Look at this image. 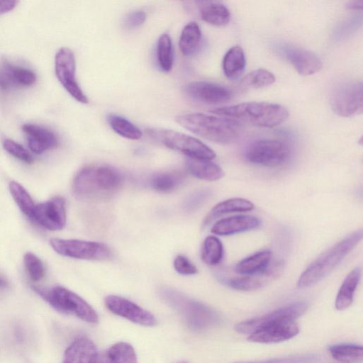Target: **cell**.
<instances>
[{"mask_svg": "<svg viewBox=\"0 0 363 363\" xmlns=\"http://www.w3.org/2000/svg\"><path fill=\"white\" fill-rule=\"evenodd\" d=\"M123 182V177L117 169L106 165H89L75 174L72 190L79 200L105 201L118 193Z\"/></svg>", "mask_w": 363, "mask_h": 363, "instance_id": "1", "label": "cell"}, {"mask_svg": "<svg viewBox=\"0 0 363 363\" xmlns=\"http://www.w3.org/2000/svg\"><path fill=\"white\" fill-rule=\"evenodd\" d=\"M218 116L242 121L255 126L274 128L284 123L289 116L281 105L268 102H245L215 108L210 111Z\"/></svg>", "mask_w": 363, "mask_h": 363, "instance_id": "2", "label": "cell"}, {"mask_svg": "<svg viewBox=\"0 0 363 363\" xmlns=\"http://www.w3.org/2000/svg\"><path fill=\"white\" fill-rule=\"evenodd\" d=\"M175 121L195 135L220 144L232 143L240 133L238 122L220 116L190 113L177 116Z\"/></svg>", "mask_w": 363, "mask_h": 363, "instance_id": "3", "label": "cell"}, {"mask_svg": "<svg viewBox=\"0 0 363 363\" xmlns=\"http://www.w3.org/2000/svg\"><path fill=\"white\" fill-rule=\"evenodd\" d=\"M362 237V230H356L323 252L301 274L298 287H309L326 277L360 242Z\"/></svg>", "mask_w": 363, "mask_h": 363, "instance_id": "4", "label": "cell"}, {"mask_svg": "<svg viewBox=\"0 0 363 363\" xmlns=\"http://www.w3.org/2000/svg\"><path fill=\"white\" fill-rule=\"evenodd\" d=\"M162 298L184 318L188 325L196 330L209 328L220 321L219 315L204 304L191 299L169 288L160 291Z\"/></svg>", "mask_w": 363, "mask_h": 363, "instance_id": "5", "label": "cell"}, {"mask_svg": "<svg viewBox=\"0 0 363 363\" xmlns=\"http://www.w3.org/2000/svg\"><path fill=\"white\" fill-rule=\"evenodd\" d=\"M33 289L56 311L74 315L92 324L99 321L95 310L81 296L61 286L50 289L33 286Z\"/></svg>", "mask_w": 363, "mask_h": 363, "instance_id": "6", "label": "cell"}, {"mask_svg": "<svg viewBox=\"0 0 363 363\" xmlns=\"http://www.w3.org/2000/svg\"><path fill=\"white\" fill-rule=\"evenodd\" d=\"M148 135L167 147L180 152L189 158L210 160L216 157V152L199 139L173 130L150 128Z\"/></svg>", "mask_w": 363, "mask_h": 363, "instance_id": "7", "label": "cell"}, {"mask_svg": "<svg viewBox=\"0 0 363 363\" xmlns=\"http://www.w3.org/2000/svg\"><path fill=\"white\" fill-rule=\"evenodd\" d=\"M50 244L57 254L74 259L104 261L113 256L108 246L99 242L52 238Z\"/></svg>", "mask_w": 363, "mask_h": 363, "instance_id": "8", "label": "cell"}, {"mask_svg": "<svg viewBox=\"0 0 363 363\" xmlns=\"http://www.w3.org/2000/svg\"><path fill=\"white\" fill-rule=\"evenodd\" d=\"M330 103L333 111L342 117L361 114L363 109V85L361 81H349L337 85L332 91Z\"/></svg>", "mask_w": 363, "mask_h": 363, "instance_id": "9", "label": "cell"}, {"mask_svg": "<svg viewBox=\"0 0 363 363\" xmlns=\"http://www.w3.org/2000/svg\"><path fill=\"white\" fill-rule=\"evenodd\" d=\"M290 148L283 141L262 139L252 143L246 150L245 157L251 163L274 167L286 162Z\"/></svg>", "mask_w": 363, "mask_h": 363, "instance_id": "10", "label": "cell"}, {"mask_svg": "<svg viewBox=\"0 0 363 363\" xmlns=\"http://www.w3.org/2000/svg\"><path fill=\"white\" fill-rule=\"evenodd\" d=\"M56 77L64 89L81 104H88L89 99L81 89L76 78V60L72 50L62 47L55 57Z\"/></svg>", "mask_w": 363, "mask_h": 363, "instance_id": "11", "label": "cell"}, {"mask_svg": "<svg viewBox=\"0 0 363 363\" xmlns=\"http://www.w3.org/2000/svg\"><path fill=\"white\" fill-rule=\"evenodd\" d=\"M307 310V304L303 301L294 302L281 306L268 313L238 323L235 330L241 334H251L269 325L294 320Z\"/></svg>", "mask_w": 363, "mask_h": 363, "instance_id": "12", "label": "cell"}, {"mask_svg": "<svg viewBox=\"0 0 363 363\" xmlns=\"http://www.w3.org/2000/svg\"><path fill=\"white\" fill-rule=\"evenodd\" d=\"M65 200L60 196L36 204L32 219L49 230H59L66 225Z\"/></svg>", "mask_w": 363, "mask_h": 363, "instance_id": "13", "label": "cell"}, {"mask_svg": "<svg viewBox=\"0 0 363 363\" xmlns=\"http://www.w3.org/2000/svg\"><path fill=\"white\" fill-rule=\"evenodd\" d=\"M104 302L106 308L113 313L133 323L148 327L157 324V320L151 313L127 298L109 295L105 298Z\"/></svg>", "mask_w": 363, "mask_h": 363, "instance_id": "14", "label": "cell"}, {"mask_svg": "<svg viewBox=\"0 0 363 363\" xmlns=\"http://www.w3.org/2000/svg\"><path fill=\"white\" fill-rule=\"evenodd\" d=\"M186 94L191 99L208 104H219L229 101L231 92L226 87L206 81H195L184 88Z\"/></svg>", "mask_w": 363, "mask_h": 363, "instance_id": "15", "label": "cell"}, {"mask_svg": "<svg viewBox=\"0 0 363 363\" xmlns=\"http://www.w3.org/2000/svg\"><path fill=\"white\" fill-rule=\"evenodd\" d=\"M283 270V263L277 262L270 264L262 272L252 275H246L225 280L230 287L239 291H253L262 288L277 279Z\"/></svg>", "mask_w": 363, "mask_h": 363, "instance_id": "16", "label": "cell"}, {"mask_svg": "<svg viewBox=\"0 0 363 363\" xmlns=\"http://www.w3.org/2000/svg\"><path fill=\"white\" fill-rule=\"evenodd\" d=\"M298 331L294 320L284 321L263 327L251 333L247 340L257 343H277L295 337Z\"/></svg>", "mask_w": 363, "mask_h": 363, "instance_id": "17", "label": "cell"}, {"mask_svg": "<svg viewBox=\"0 0 363 363\" xmlns=\"http://www.w3.org/2000/svg\"><path fill=\"white\" fill-rule=\"evenodd\" d=\"M281 50L285 57L301 75L314 74L322 68L321 60L310 50L294 46H285Z\"/></svg>", "mask_w": 363, "mask_h": 363, "instance_id": "18", "label": "cell"}, {"mask_svg": "<svg viewBox=\"0 0 363 363\" xmlns=\"http://www.w3.org/2000/svg\"><path fill=\"white\" fill-rule=\"evenodd\" d=\"M35 80V74L28 68L13 65L6 61L0 63V88L2 90L28 86Z\"/></svg>", "mask_w": 363, "mask_h": 363, "instance_id": "19", "label": "cell"}, {"mask_svg": "<svg viewBox=\"0 0 363 363\" xmlns=\"http://www.w3.org/2000/svg\"><path fill=\"white\" fill-rule=\"evenodd\" d=\"M30 150L35 154L55 148L58 145L56 135L50 130L36 124L26 123L22 127Z\"/></svg>", "mask_w": 363, "mask_h": 363, "instance_id": "20", "label": "cell"}, {"mask_svg": "<svg viewBox=\"0 0 363 363\" xmlns=\"http://www.w3.org/2000/svg\"><path fill=\"white\" fill-rule=\"evenodd\" d=\"M260 224L259 219L255 216L239 215L218 220L211 231L218 235H230L255 229Z\"/></svg>", "mask_w": 363, "mask_h": 363, "instance_id": "21", "label": "cell"}, {"mask_svg": "<svg viewBox=\"0 0 363 363\" xmlns=\"http://www.w3.org/2000/svg\"><path fill=\"white\" fill-rule=\"evenodd\" d=\"M97 356L94 343L89 338L79 337L65 350L62 363H96Z\"/></svg>", "mask_w": 363, "mask_h": 363, "instance_id": "22", "label": "cell"}, {"mask_svg": "<svg viewBox=\"0 0 363 363\" xmlns=\"http://www.w3.org/2000/svg\"><path fill=\"white\" fill-rule=\"evenodd\" d=\"M201 18L206 23L223 26L228 23L230 13L225 5L216 1H196Z\"/></svg>", "mask_w": 363, "mask_h": 363, "instance_id": "23", "label": "cell"}, {"mask_svg": "<svg viewBox=\"0 0 363 363\" xmlns=\"http://www.w3.org/2000/svg\"><path fill=\"white\" fill-rule=\"evenodd\" d=\"M96 363H137V356L132 345L119 342L98 353Z\"/></svg>", "mask_w": 363, "mask_h": 363, "instance_id": "24", "label": "cell"}, {"mask_svg": "<svg viewBox=\"0 0 363 363\" xmlns=\"http://www.w3.org/2000/svg\"><path fill=\"white\" fill-rule=\"evenodd\" d=\"M255 208L254 204L242 198H232L215 205L208 212L203 220V225H207L216 218L230 213L247 212Z\"/></svg>", "mask_w": 363, "mask_h": 363, "instance_id": "25", "label": "cell"}, {"mask_svg": "<svg viewBox=\"0 0 363 363\" xmlns=\"http://www.w3.org/2000/svg\"><path fill=\"white\" fill-rule=\"evenodd\" d=\"M186 166L193 176L205 181H216L223 178L225 174L224 171L219 165L210 160L188 157Z\"/></svg>", "mask_w": 363, "mask_h": 363, "instance_id": "26", "label": "cell"}, {"mask_svg": "<svg viewBox=\"0 0 363 363\" xmlns=\"http://www.w3.org/2000/svg\"><path fill=\"white\" fill-rule=\"evenodd\" d=\"M272 252L264 250L257 252L238 262L235 271L240 275H252L264 270L271 264Z\"/></svg>", "mask_w": 363, "mask_h": 363, "instance_id": "27", "label": "cell"}, {"mask_svg": "<svg viewBox=\"0 0 363 363\" xmlns=\"http://www.w3.org/2000/svg\"><path fill=\"white\" fill-rule=\"evenodd\" d=\"M362 269L356 267L344 279L336 296L335 308L344 311L352 303L354 292L361 279Z\"/></svg>", "mask_w": 363, "mask_h": 363, "instance_id": "28", "label": "cell"}, {"mask_svg": "<svg viewBox=\"0 0 363 363\" xmlns=\"http://www.w3.org/2000/svg\"><path fill=\"white\" fill-rule=\"evenodd\" d=\"M246 65L245 55L240 46L230 48L223 60V69L229 79L238 78L243 72Z\"/></svg>", "mask_w": 363, "mask_h": 363, "instance_id": "29", "label": "cell"}, {"mask_svg": "<svg viewBox=\"0 0 363 363\" xmlns=\"http://www.w3.org/2000/svg\"><path fill=\"white\" fill-rule=\"evenodd\" d=\"M201 36L199 26L194 21L188 23L179 37V46L182 53L185 56L192 55L200 45Z\"/></svg>", "mask_w": 363, "mask_h": 363, "instance_id": "30", "label": "cell"}, {"mask_svg": "<svg viewBox=\"0 0 363 363\" xmlns=\"http://www.w3.org/2000/svg\"><path fill=\"white\" fill-rule=\"evenodd\" d=\"M332 357L342 363H358L363 359L362 345L354 344H337L329 347Z\"/></svg>", "mask_w": 363, "mask_h": 363, "instance_id": "31", "label": "cell"}, {"mask_svg": "<svg viewBox=\"0 0 363 363\" xmlns=\"http://www.w3.org/2000/svg\"><path fill=\"white\" fill-rule=\"evenodd\" d=\"M107 121L113 130L123 138L136 140L143 136L141 130L123 116L110 113L107 116Z\"/></svg>", "mask_w": 363, "mask_h": 363, "instance_id": "32", "label": "cell"}, {"mask_svg": "<svg viewBox=\"0 0 363 363\" xmlns=\"http://www.w3.org/2000/svg\"><path fill=\"white\" fill-rule=\"evenodd\" d=\"M224 249L222 242L214 235L207 236L203 242L201 257L207 265L216 266L223 259Z\"/></svg>", "mask_w": 363, "mask_h": 363, "instance_id": "33", "label": "cell"}, {"mask_svg": "<svg viewBox=\"0 0 363 363\" xmlns=\"http://www.w3.org/2000/svg\"><path fill=\"white\" fill-rule=\"evenodd\" d=\"M181 174L164 172L155 174L150 180L151 187L156 191L168 193L176 189L182 182Z\"/></svg>", "mask_w": 363, "mask_h": 363, "instance_id": "34", "label": "cell"}, {"mask_svg": "<svg viewBox=\"0 0 363 363\" xmlns=\"http://www.w3.org/2000/svg\"><path fill=\"white\" fill-rule=\"evenodd\" d=\"M157 60L160 69L169 72L172 69L174 56L172 39L169 34H162L157 45Z\"/></svg>", "mask_w": 363, "mask_h": 363, "instance_id": "35", "label": "cell"}, {"mask_svg": "<svg viewBox=\"0 0 363 363\" xmlns=\"http://www.w3.org/2000/svg\"><path fill=\"white\" fill-rule=\"evenodd\" d=\"M9 191L22 213L32 219L35 204L26 189L21 184L12 181L9 184Z\"/></svg>", "mask_w": 363, "mask_h": 363, "instance_id": "36", "label": "cell"}, {"mask_svg": "<svg viewBox=\"0 0 363 363\" xmlns=\"http://www.w3.org/2000/svg\"><path fill=\"white\" fill-rule=\"evenodd\" d=\"M274 75L264 69H258L248 73L240 82V86L247 89L268 86L275 82Z\"/></svg>", "mask_w": 363, "mask_h": 363, "instance_id": "37", "label": "cell"}, {"mask_svg": "<svg viewBox=\"0 0 363 363\" xmlns=\"http://www.w3.org/2000/svg\"><path fill=\"white\" fill-rule=\"evenodd\" d=\"M23 262L30 278L38 281L45 276V266L42 260L32 252L24 255Z\"/></svg>", "mask_w": 363, "mask_h": 363, "instance_id": "38", "label": "cell"}, {"mask_svg": "<svg viewBox=\"0 0 363 363\" xmlns=\"http://www.w3.org/2000/svg\"><path fill=\"white\" fill-rule=\"evenodd\" d=\"M319 359L320 357L317 354L309 353L263 361L237 362L234 363H315Z\"/></svg>", "mask_w": 363, "mask_h": 363, "instance_id": "39", "label": "cell"}, {"mask_svg": "<svg viewBox=\"0 0 363 363\" xmlns=\"http://www.w3.org/2000/svg\"><path fill=\"white\" fill-rule=\"evenodd\" d=\"M3 147L10 155L21 161L27 164H31L33 162V158L30 152L18 143L11 139H6L3 142Z\"/></svg>", "mask_w": 363, "mask_h": 363, "instance_id": "40", "label": "cell"}, {"mask_svg": "<svg viewBox=\"0 0 363 363\" xmlns=\"http://www.w3.org/2000/svg\"><path fill=\"white\" fill-rule=\"evenodd\" d=\"M211 196L208 189H200L189 195L183 203L184 211L191 212L196 210Z\"/></svg>", "mask_w": 363, "mask_h": 363, "instance_id": "41", "label": "cell"}, {"mask_svg": "<svg viewBox=\"0 0 363 363\" xmlns=\"http://www.w3.org/2000/svg\"><path fill=\"white\" fill-rule=\"evenodd\" d=\"M173 265L175 271L182 275H192L198 272L194 264L182 255H179L174 258Z\"/></svg>", "mask_w": 363, "mask_h": 363, "instance_id": "42", "label": "cell"}, {"mask_svg": "<svg viewBox=\"0 0 363 363\" xmlns=\"http://www.w3.org/2000/svg\"><path fill=\"white\" fill-rule=\"evenodd\" d=\"M146 20V13L142 10L129 13L124 19V26L128 29H134L142 26Z\"/></svg>", "mask_w": 363, "mask_h": 363, "instance_id": "43", "label": "cell"}, {"mask_svg": "<svg viewBox=\"0 0 363 363\" xmlns=\"http://www.w3.org/2000/svg\"><path fill=\"white\" fill-rule=\"evenodd\" d=\"M16 1H0V14L12 11L16 6Z\"/></svg>", "mask_w": 363, "mask_h": 363, "instance_id": "44", "label": "cell"}, {"mask_svg": "<svg viewBox=\"0 0 363 363\" xmlns=\"http://www.w3.org/2000/svg\"><path fill=\"white\" fill-rule=\"evenodd\" d=\"M347 8L351 10H362L363 8V1H352L347 4Z\"/></svg>", "mask_w": 363, "mask_h": 363, "instance_id": "45", "label": "cell"}, {"mask_svg": "<svg viewBox=\"0 0 363 363\" xmlns=\"http://www.w3.org/2000/svg\"><path fill=\"white\" fill-rule=\"evenodd\" d=\"M9 287V281L2 275L0 274V291L5 290Z\"/></svg>", "mask_w": 363, "mask_h": 363, "instance_id": "46", "label": "cell"}, {"mask_svg": "<svg viewBox=\"0 0 363 363\" xmlns=\"http://www.w3.org/2000/svg\"><path fill=\"white\" fill-rule=\"evenodd\" d=\"M178 363H187L186 362H178Z\"/></svg>", "mask_w": 363, "mask_h": 363, "instance_id": "47", "label": "cell"}]
</instances>
